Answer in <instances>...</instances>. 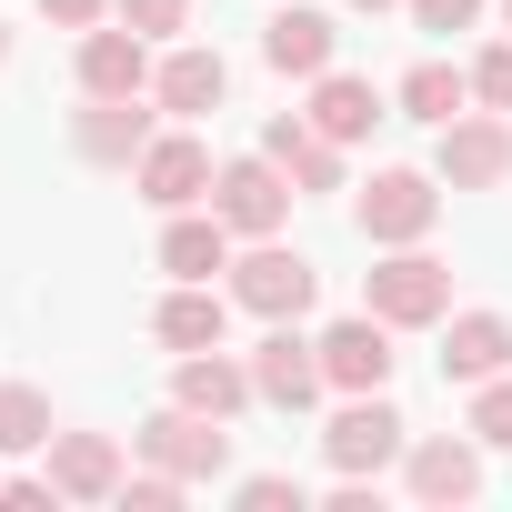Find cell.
I'll use <instances>...</instances> for the list:
<instances>
[{"instance_id":"6da1fadb","label":"cell","mask_w":512,"mask_h":512,"mask_svg":"<svg viewBox=\"0 0 512 512\" xmlns=\"http://www.w3.org/2000/svg\"><path fill=\"white\" fill-rule=\"evenodd\" d=\"M362 312H382L392 332H432V322H452V262H432L422 241L382 251V262L362 272Z\"/></svg>"},{"instance_id":"7a4b0ae2","label":"cell","mask_w":512,"mask_h":512,"mask_svg":"<svg viewBox=\"0 0 512 512\" xmlns=\"http://www.w3.org/2000/svg\"><path fill=\"white\" fill-rule=\"evenodd\" d=\"M231 302H241L251 322H302V312L322 302V272L302 262L282 231H272V241H251L241 262H231Z\"/></svg>"},{"instance_id":"3957f363","label":"cell","mask_w":512,"mask_h":512,"mask_svg":"<svg viewBox=\"0 0 512 512\" xmlns=\"http://www.w3.org/2000/svg\"><path fill=\"white\" fill-rule=\"evenodd\" d=\"M352 221H362V241H372V251L432 241V221H442V171H372V181H362V201H352Z\"/></svg>"},{"instance_id":"277c9868","label":"cell","mask_w":512,"mask_h":512,"mask_svg":"<svg viewBox=\"0 0 512 512\" xmlns=\"http://www.w3.org/2000/svg\"><path fill=\"white\" fill-rule=\"evenodd\" d=\"M402 442H412V422L392 412V392H342V412L322 422L332 472H362V482H382V472L402 462Z\"/></svg>"},{"instance_id":"5b68a950","label":"cell","mask_w":512,"mask_h":512,"mask_svg":"<svg viewBox=\"0 0 512 512\" xmlns=\"http://www.w3.org/2000/svg\"><path fill=\"white\" fill-rule=\"evenodd\" d=\"M131 452L161 462V472H181V482H221V472H231V422H211V412H191V402H161V412L131 432Z\"/></svg>"},{"instance_id":"8992f818","label":"cell","mask_w":512,"mask_h":512,"mask_svg":"<svg viewBox=\"0 0 512 512\" xmlns=\"http://www.w3.org/2000/svg\"><path fill=\"white\" fill-rule=\"evenodd\" d=\"M292 171L272 161V151H241V161H221V181H211V211L231 221V241H272L282 221H292Z\"/></svg>"},{"instance_id":"52a82bcc","label":"cell","mask_w":512,"mask_h":512,"mask_svg":"<svg viewBox=\"0 0 512 512\" xmlns=\"http://www.w3.org/2000/svg\"><path fill=\"white\" fill-rule=\"evenodd\" d=\"M402 492H412L422 512L482 502V442H472V432H422V442H402Z\"/></svg>"},{"instance_id":"ba28073f","label":"cell","mask_w":512,"mask_h":512,"mask_svg":"<svg viewBox=\"0 0 512 512\" xmlns=\"http://www.w3.org/2000/svg\"><path fill=\"white\" fill-rule=\"evenodd\" d=\"M432 171H442V191H502V181H512V111H462V121H442Z\"/></svg>"},{"instance_id":"9c48e42d","label":"cell","mask_w":512,"mask_h":512,"mask_svg":"<svg viewBox=\"0 0 512 512\" xmlns=\"http://www.w3.org/2000/svg\"><path fill=\"white\" fill-rule=\"evenodd\" d=\"M211 181H221V161H211V141H201V131H161V141L131 161V191H141L151 211H201V201H211Z\"/></svg>"},{"instance_id":"30bf717a","label":"cell","mask_w":512,"mask_h":512,"mask_svg":"<svg viewBox=\"0 0 512 512\" xmlns=\"http://www.w3.org/2000/svg\"><path fill=\"white\" fill-rule=\"evenodd\" d=\"M251 392H262L272 412H312V402L332 392L322 342H302L292 322H262V342H251Z\"/></svg>"},{"instance_id":"8fae6325","label":"cell","mask_w":512,"mask_h":512,"mask_svg":"<svg viewBox=\"0 0 512 512\" xmlns=\"http://www.w3.org/2000/svg\"><path fill=\"white\" fill-rule=\"evenodd\" d=\"M262 61H272L282 81H322V71L342 61V21L312 11V0H272V21H262Z\"/></svg>"},{"instance_id":"7c38bea8","label":"cell","mask_w":512,"mask_h":512,"mask_svg":"<svg viewBox=\"0 0 512 512\" xmlns=\"http://www.w3.org/2000/svg\"><path fill=\"white\" fill-rule=\"evenodd\" d=\"M151 141H161V131H151V91H131V101H81V111H71V151H81L91 171H131Z\"/></svg>"},{"instance_id":"4fadbf2b","label":"cell","mask_w":512,"mask_h":512,"mask_svg":"<svg viewBox=\"0 0 512 512\" xmlns=\"http://www.w3.org/2000/svg\"><path fill=\"white\" fill-rule=\"evenodd\" d=\"M41 472H51V492H61V502H121V482H131V462H121V442H111V432H51Z\"/></svg>"},{"instance_id":"5bb4252c","label":"cell","mask_w":512,"mask_h":512,"mask_svg":"<svg viewBox=\"0 0 512 512\" xmlns=\"http://www.w3.org/2000/svg\"><path fill=\"white\" fill-rule=\"evenodd\" d=\"M171 402H191V412H211V422H241L251 402H262V392H251V352H181L171 362Z\"/></svg>"},{"instance_id":"9a60e30c","label":"cell","mask_w":512,"mask_h":512,"mask_svg":"<svg viewBox=\"0 0 512 512\" xmlns=\"http://www.w3.org/2000/svg\"><path fill=\"white\" fill-rule=\"evenodd\" d=\"M151 41L131 31V21H101V31H81V101H131V91H151Z\"/></svg>"},{"instance_id":"2e32d148","label":"cell","mask_w":512,"mask_h":512,"mask_svg":"<svg viewBox=\"0 0 512 512\" xmlns=\"http://www.w3.org/2000/svg\"><path fill=\"white\" fill-rule=\"evenodd\" d=\"M151 101H161L171 121H201V111H221V101H231V61H221V51H201V41H171V51H161V71H151Z\"/></svg>"},{"instance_id":"e0dca14e","label":"cell","mask_w":512,"mask_h":512,"mask_svg":"<svg viewBox=\"0 0 512 512\" xmlns=\"http://www.w3.org/2000/svg\"><path fill=\"white\" fill-rule=\"evenodd\" d=\"M322 372H332V392H392V322L382 312L332 322L322 332Z\"/></svg>"},{"instance_id":"ac0fdd59","label":"cell","mask_w":512,"mask_h":512,"mask_svg":"<svg viewBox=\"0 0 512 512\" xmlns=\"http://www.w3.org/2000/svg\"><path fill=\"white\" fill-rule=\"evenodd\" d=\"M262 151L292 171V191H342V141H332V131H312V111H272Z\"/></svg>"},{"instance_id":"d6986e66","label":"cell","mask_w":512,"mask_h":512,"mask_svg":"<svg viewBox=\"0 0 512 512\" xmlns=\"http://www.w3.org/2000/svg\"><path fill=\"white\" fill-rule=\"evenodd\" d=\"M492 372H512V322L502 312H452L442 322V382H492Z\"/></svg>"},{"instance_id":"ffe728a7","label":"cell","mask_w":512,"mask_h":512,"mask_svg":"<svg viewBox=\"0 0 512 512\" xmlns=\"http://www.w3.org/2000/svg\"><path fill=\"white\" fill-rule=\"evenodd\" d=\"M161 272H171V282L231 272V221H221V211H171V221H161Z\"/></svg>"},{"instance_id":"44dd1931","label":"cell","mask_w":512,"mask_h":512,"mask_svg":"<svg viewBox=\"0 0 512 512\" xmlns=\"http://www.w3.org/2000/svg\"><path fill=\"white\" fill-rule=\"evenodd\" d=\"M372 121H382V91H372L362 71H342V61H332V71L312 81V131H332V141L352 151V141H372Z\"/></svg>"},{"instance_id":"7402d4cb","label":"cell","mask_w":512,"mask_h":512,"mask_svg":"<svg viewBox=\"0 0 512 512\" xmlns=\"http://www.w3.org/2000/svg\"><path fill=\"white\" fill-rule=\"evenodd\" d=\"M151 332H161L171 352H211V342L231 332V292H211V282H171V302L151 312Z\"/></svg>"},{"instance_id":"603a6c76","label":"cell","mask_w":512,"mask_h":512,"mask_svg":"<svg viewBox=\"0 0 512 512\" xmlns=\"http://www.w3.org/2000/svg\"><path fill=\"white\" fill-rule=\"evenodd\" d=\"M392 101H402V121H432V131H442V121H462V101H472V71H452V61H412Z\"/></svg>"},{"instance_id":"cb8c5ba5","label":"cell","mask_w":512,"mask_h":512,"mask_svg":"<svg viewBox=\"0 0 512 512\" xmlns=\"http://www.w3.org/2000/svg\"><path fill=\"white\" fill-rule=\"evenodd\" d=\"M51 392H31V382H0V462H21V452H51Z\"/></svg>"},{"instance_id":"d4e9b609","label":"cell","mask_w":512,"mask_h":512,"mask_svg":"<svg viewBox=\"0 0 512 512\" xmlns=\"http://www.w3.org/2000/svg\"><path fill=\"white\" fill-rule=\"evenodd\" d=\"M462 432H472L482 452H512V372L472 382V412H462Z\"/></svg>"},{"instance_id":"484cf974","label":"cell","mask_w":512,"mask_h":512,"mask_svg":"<svg viewBox=\"0 0 512 512\" xmlns=\"http://www.w3.org/2000/svg\"><path fill=\"white\" fill-rule=\"evenodd\" d=\"M111 21H131L141 41H181L191 31V0H111Z\"/></svg>"},{"instance_id":"4316f807","label":"cell","mask_w":512,"mask_h":512,"mask_svg":"<svg viewBox=\"0 0 512 512\" xmlns=\"http://www.w3.org/2000/svg\"><path fill=\"white\" fill-rule=\"evenodd\" d=\"M231 502H241V512H302V482H292V472H241Z\"/></svg>"},{"instance_id":"83f0119b","label":"cell","mask_w":512,"mask_h":512,"mask_svg":"<svg viewBox=\"0 0 512 512\" xmlns=\"http://www.w3.org/2000/svg\"><path fill=\"white\" fill-rule=\"evenodd\" d=\"M472 101H482V111H512V31L472 61Z\"/></svg>"},{"instance_id":"f1b7e54d","label":"cell","mask_w":512,"mask_h":512,"mask_svg":"<svg viewBox=\"0 0 512 512\" xmlns=\"http://www.w3.org/2000/svg\"><path fill=\"white\" fill-rule=\"evenodd\" d=\"M181 492H191V482H181V472H161V462H141V472L121 482V502H131V512H171Z\"/></svg>"},{"instance_id":"f546056e","label":"cell","mask_w":512,"mask_h":512,"mask_svg":"<svg viewBox=\"0 0 512 512\" xmlns=\"http://www.w3.org/2000/svg\"><path fill=\"white\" fill-rule=\"evenodd\" d=\"M402 11H412V31H442V41H452V31L482 21V0H402Z\"/></svg>"},{"instance_id":"4dcf8cb0","label":"cell","mask_w":512,"mask_h":512,"mask_svg":"<svg viewBox=\"0 0 512 512\" xmlns=\"http://www.w3.org/2000/svg\"><path fill=\"white\" fill-rule=\"evenodd\" d=\"M61 492H51V472H11L0 482V512H51Z\"/></svg>"},{"instance_id":"1f68e13d","label":"cell","mask_w":512,"mask_h":512,"mask_svg":"<svg viewBox=\"0 0 512 512\" xmlns=\"http://www.w3.org/2000/svg\"><path fill=\"white\" fill-rule=\"evenodd\" d=\"M41 21H61V31H101L111 0H41Z\"/></svg>"},{"instance_id":"d6a6232c","label":"cell","mask_w":512,"mask_h":512,"mask_svg":"<svg viewBox=\"0 0 512 512\" xmlns=\"http://www.w3.org/2000/svg\"><path fill=\"white\" fill-rule=\"evenodd\" d=\"M342 11H372V21H382V11H402V0H342Z\"/></svg>"},{"instance_id":"836d02e7","label":"cell","mask_w":512,"mask_h":512,"mask_svg":"<svg viewBox=\"0 0 512 512\" xmlns=\"http://www.w3.org/2000/svg\"><path fill=\"white\" fill-rule=\"evenodd\" d=\"M0 61H11V21H0Z\"/></svg>"},{"instance_id":"e575fe53","label":"cell","mask_w":512,"mask_h":512,"mask_svg":"<svg viewBox=\"0 0 512 512\" xmlns=\"http://www.w3.org/2000/svg\"><path fill=\"white\" fill-rule=\"evenodd\" d=\"M502 31H512V0H502Z\"/></svg>"},{"instance_id":"d590c367","label":"cell","mask_w":512,"mask_h":512,"mask_svg":"<svg viewBox=\"0 0 512 512\" xmlns=\"http://www.w3.org/2000/svg\"><path fill=\"white\" fill-rule=\"evenodd\" d=\"M0 482H11V472H0Z\"/></svg>"}]
</instances>
